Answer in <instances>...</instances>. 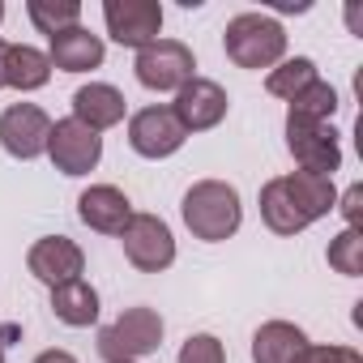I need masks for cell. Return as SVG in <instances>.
Returning a JSON list of instances; mask_svg holds the SVG:
<instances>
[{"label": "cell", "instance_id": "cell-6", "mask_svg": "<svg viewBox=\"0 0 363 363\" xmlns=\"http://www.w3.org/2000/svg\"><path fill=\"white\" fill-rule=\"evenodd\" d=\"M120 244L141 274H162L175 261V235L158 214H133L120 231Z\"/></svg>", "mask_w": 363, "mask_h": 363}, {"label": "cell", "instance_id": "cell-30", "mask_svg": "<svg viewBox=\"0 0 363 363\" xmlns=\"http://www.w3.org/2000/svg\"><path fill=\"white\" fill-rule=\"evenodd\" d=\"M0 22H5V5H0Z\"/></svg>", "mask_w": 363, "mask_h": 363}, {"label": "cell", "instance_id": "cell-2", "mask_svg": "<svg viewBox=\"0 0 363 363\" xmlns=\"http://www.w3.org/2000/svg\"><path fill=\"white\" fill-rule=\"evenodd\" d=\"M223 48L240 69H274L286 60V30L269 13H240L227 22Z\"/></svg>", "mask_w": 363, "mask_h": 363}, {"label": "cell", "instance_id": "cell-17", "mask_svg": "<svg viewBox=\"0 0 363 363\" xmlns=\"http://www.w3.org/2000/svg\"><path fill=\"white\" fill-rule=\"evenodd\" d=\"M308 346V333L291 320H265L252 333V363H295Z\"/></svg>", "mask_w": 363, "mask_h": 363}, {"label": "cell", "instance_id": "cell-20", "mask_svg": "<svg viewBox=\"0 0 363 363\" xmlns=\"http://www.w3.org/2000/svg\"><path fill=\"white\" fill-rule=\"evenodd\" d=\"M286 189L295 193V201L303 206V214L316 223L325 218L333 206H337V189H333V179L329 175H308V171H291L286 175Z\"/></svg>", "mask_w": 363, "mask_h": 363}, {"label": "cell", "instance_id": "cell-26", "mask_svg": "<svg viewBox=\"0 0 363 363\" xmlns=\"http://www.w3.org/2000/svg\"><path fill=\"white\" fill-rule=\"evenodd\" d=\"M295 363H363V354L350 350V346H312V342H308Z\"/></svg>", "mask_w": 363, "mask_h": 363}, {"label": "cell", "instance_id": "cell-3", "mask_svg": "<svg viewBox=\"0 0 363 363\" xmlns=\"http://www.w3.org/2000/svg\"><path fill=\"white\" fill-rule=\"evenodd\" d=\"M162 346V316L145 303L124 308L111 325L99 329V354L107 363H137L141 354H154Z\"/></svg>", "mask_w": 363, "mask_h": 363}, {"label": "cell", "instance_id": "cell-31", "mask_svg": "<svg viewBox=\"0 0 363 363\" xmlns=\"http://www.w3.org/2000/svg\"><path fill=\"white\" fill-rule=\"evenodd\" d=\"M0 363H5V346H0Z\"/></svg>", "mask_w": 363, "mask_h": 363}, {"label": "cell", "instance_id": "cell-16", "mask_svg": "<svg viewBox=\"0 0 363 363\" xmlns=\"http://www.w3.org/2000/svg\"><path fill=\"white\" fill-rule=\"evenodd\" d=\"M261 218H265V227L274 235H299L303 227H312V218L303 214V206L286 189V175L269 179V184L261 189Z\"/></svg>", "mask_w": 363, "mask_h": 363}, {"label": "cell", "instance_id": "cell-29", "mask_svg": "<svg viewBox=\"0 0 363 363\" xmlns=\"http://www.w3.org/2000/svg\"><path fill=\"white\" fill-rule=\"evenodd\" d=\"M5 52H9V43L0 39V86H5Z\"/></svg>", "mask_w": 363, "mask_h": 363}, {"label": "cell", "instance_id": "cell-18", "mask_svg": "<svg viewBox=\"0 0 363 363\" xmlns=\"http://www.w3.org/2000/svg\"><path fill=\"white\" fill-rule=\"evenodd\" d=\"M48 82H52L48 52H39L30 43H9V52H5V86L30 94V90H43Z\"/></svg>", "mask_w": 363, "mask_h": 363}, {"label": "cell", "instance_id": "cell-5", "mask_svg": "<svg viewBox=\"0 0 363 363\" xmlns=\"http://www.w3.org/2000/svg\"><path fill=\"white\" fill-rule=\"evenodd\" d=\"M286 150L295 154L299 171L308 175H329L342 167V145H337V133L329 124H316V120H303V116H291L286 111Z\"/></svg>", "mask_w": 363, "mask_h": 363}, {"label": "cell", "instance_id": "cell-22", "mask_svg": "<svg viewBox=\"0 0 363 363\" xmlns=\"http://www.w3.org/2000/svg\"><path fill=\"white\" fill-rule=\"evenodd\" d=\"M26 13H30L35 30L48 35V39H56L60 30L82 26V5H77V0H30Z\"/></svg>", "mask_w": 363, "mask_h": 363}, {"label": "cell", "instance_id": "cell-21", "mask_svg": "<svg viewBox=\"0 0 363 363\" xmlns=\"http://www.w3.org/2000/svg\"><path fill=\"white\" fill-rule=\"evenodd\" d=\"M320 73H316V65L308 60V56H291V60H282V65H274L269 69V77H265V90L274 94V99H295L299 90H308L312 82H316Z\"/></svg>", "mask_w": 363, "mask_h": 363}, {"label": "cell", "instance_id": "cell-13", "mask_svg": "<svg viewBox=\"0 0 363 363\" xmlns=\"http://www.w3.org/2000/svg\"><path fill=\"white\" fill-rule=\"evenodd\" d=\"M77 218L99 231V235H120L124 223L133 218V201L116 189V184H90L82 197H77Z\"/></svg>", "mask_w": 363, "mask_h": 363}, {"label": "cell", "instance_id": "cell-11", "mask_svg": "<svg viewBox=\"0 0 363 363\" xmlns=\"http://www.w3.org/2000/svg\"><path fill=\"white\" fill-rule=\"evenodd\" d=\"M227 107H231L227 90L218 82H210V77H193L189 86H179L175 103H171V111H175L179 124H184V133H206V128L223 124Z\"/></svg>", "mask_w": 363, "mask_h": 363}, {"label": "cell", "instance_id": "cell-8", "mask_svg": "<svg viewBox=\"0 0 363 363\" xmlns=\"http://www.w3.org/2000/svg\"><path fill=\"white\" fill-rule=\"evenodd\" d=\"M103 22H107V35L120 48L141 52L162 30V5H158V0H107V5H103Z\"/></svg>", "mask_w": 363, "mask_h": 363}, {"label": "cell", "instance_id": "cell-14", "mask_svg": "<svg viewBox=\"0 0 363 363\" xmlns=\"http://www.w3.org/2000/svg\"><path fill=\"white\" fill-rule=\"evenodd\" d=\"M124 111H128L124 94H120L116 86H107V82H90V86H82V90L73 94V120L86 124L90 133L116 128V124L124 120Z\"/></svg>", "mask_w": 363, "mask_h": 363}, {"label": "cell", "instance_id": "cell-27", "mask_svg": "<svg viewBox=\"0 0 363 363\" xmlns=\"http://www.w3.org/2000/svg\"><path fill=\"white\" fill-rule=\"evenodd\" d=\"M333 210H342L346 227H359V218H363V189H359V184H350V189L337 197V206H333Z\"/></svg>", "mask_w": 363, "mask_h": 363}, {"label": "cell", "instance_id": "cell-9", "mask_svg": "<svg viewBox=\"0 0 363 363\" xmlns=\"http://www.w3.org/2000/svg\"><path fill=\"white\" fill-rule=\"evenodd\" d=\"M48 158L65 175H90L99 167V158H103V137L90 133L86 124H77L73 116L69 120H56L52 124V137H48Z\"/></svg>", "mask_w": 363, "mask_h": 363}, {"label": "cell", "instance_id": "cell-4", "mask_svg": "<svg viewBox=\"0 0 363 363\" xmlns=\"http://www.w3.org/2000/svg\"><path fill=\"white\" fill-rule=\"evenodd\" d=\"M137 82L145 86V90H158V94H167V90H179V86H189L197 73V60H193V48L189 43H179V39H154L150 48H141L137 52Z\"/></svg>", "mask_w": 363, "mask_h": 363}, {"label": "cell", "instance_id": "cell-23", "mask_svg": "<svg viewBox=\"0 0 363 363\" xmlns=\"http://www.w3.org/2000/svg\"><path fill=\"white\" fill-rule=\"evenodd\" d=\"M333 111H337V90L320 77L291 99V116H303V120H316V124H329Z\"/></svg>", "mask_w": 363, "mask_h": 363}, {"label": "cell", "instance_id": "cell-15", "mask_svg": "<svg viewBox=\"0 0 363 363\" xmlns=\"http://www.w3.org/2000/svg\"><path fill=\"white\" fill-rule=\"evenodd\" d=\"M103 56H107L103 39H99V35H90L86 26L60 30V35L52 39V52H48L52 69H65V73H90V69H99V65H103Z\"/></svg>", "mask_w": 363, "mask_h": 363}, {"label": "cell", "instance_id": "cell-12", "mask_svg": "<svg viewBox=\"0 0 363 363\" xmlns=\"http://www.w3.org/2000/svg\"><path fill=\"white\" fill-rule=\"evenodd\" d=\"M26 269L43 282V286H65V282H77L82 269H86V252L69 240V235H48L39 240L30 252H26Z\"/></svg>", "mask_w": 363, "mask_h": 363}, {"label": "cell", "instance_id": "cell-19", "mask_svg": "<svg viewBox=\"0 0 363 363\" xmlns=\"http://www.w3.org/2000/svg\"><path fill=\"white\" fill-rule=\"evenodd\" d=\"M52 312H56L60 325H69V329H86V325L99 320V291H94L86 278L65 282V286L52 291Z\"/></svg>", "mask_w": 363, "mask_h": 363}, {"label": "cell", "instance_id": "cell-25", "mask_svg": "<svg viewBox=\"0 0 363 363\" xmlns=\"http://www.w3.org/2000/svg\"><path fill=\"white\" fill-rule=\"evenodd\" d=\"M179 363H227V350L214 333H193L179 346Z\"/></svg>", "mask_w": 363, "mask_h": 363}, {"label": "cell", "instance_id": "cell-28", "mask_svg": "<svg viewBox=\"0 0 363 363\" xmlns=\"http://www.w3.org/2000/svg\"><path fill=\"white\" fill-rule=\"evenodd\" d=\"M35 363H77V359H73L69 350H43V354H39Z\"/></svg>", "mask_w": 363, "mask_h": 363}, {"label": "cell", "instance_id": "cell-24", "mask_svg": "<svg viewBox=\"0 0 363 363\" xmlns=\"http://www.w3.org/2000/svg\"><path fill=\"white\" fill-rule=\"evenodd\" d=\"M325 257L342 278H359L363 274V235H359V227H346L342 235H333Z\"/></svg>", "mask_w": 363, "mask_h": 363}, {"label": "cell", "instance_id": "cell-1", "mask_svg": "<svg viewBox=\"0 0 363 363\" xmlns=\"http://www.w3.org/2000/svg\"><path fill=\"white\" fill-rule=\"evenodd\" d=\"M184 227L206 240V244H223L240 231L244 223V206H240V189L227 184V179H197V184L184 193Z\"/></svg>", "mask_w": 363, "mask_h": 363}, {"label": "cell", "instance_id": "cell-7", "mask_svg": "<svg viewBox=\"0 0 363 363\" xmlns=\"http://www.w3.org/2000/svg\"><path fill=\"white\" fill-rule=\"evenodd\" d=\"M48 137H52V116L39 103H13L0 111V145H5V154L30 162L48 154Z\"/></svg>", "mask_w": 363, "mask_h": 363}, {"label": "cell", "instance_id": "cell-10", "mask_svg": "<svg viewBox=\"0 0 363 363\" xmlns=\"http://www.w3.org/2000/svg\"><path fill=\"white\" fill-rule=\"evenodd\" d=\"M184 141H189V133H184V124L175 120L171 107H141L128 120V145L141 158H171Z\"/></svg>", "mask_w": 363, "mask_h": 363}]
</instances>
